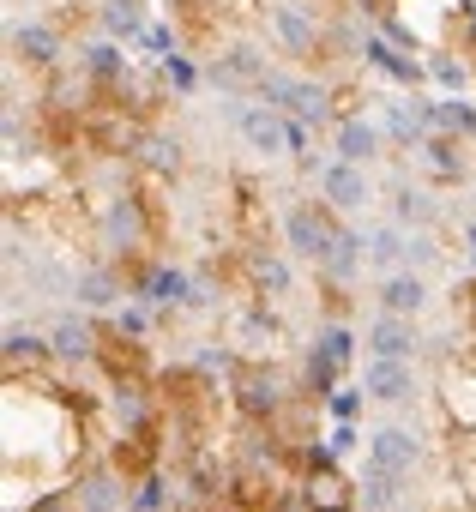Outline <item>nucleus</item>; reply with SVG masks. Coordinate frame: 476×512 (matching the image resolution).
Masks as SVG:
<instances>
[{
	"instance_id": "obj_1",
	"label": "nucleus",
	"mask_w": 476,
	"mask_h": 512,
	"mask_svg": "<svg viewBox=\"0 0 476 512\" xmlns=\"http://www.w3.org/2000/svg\"><path fill=\"white\" fill-rule=\"evenodd\" d=\"M338 211L332 205H308V199H296L290 211H284V247H290V260H302V266H326V253H332V235H338Z\"/></svg>"
},
{
	"instance_id": "obj_2",
	"label": "nucleus",
	"mask_w": 476,
	"mask_h": 512,
	"mask_svg": "<svg viewBox=\"0 0 476 512\" xmlns=\"http://www.w3.org/2000/svg\"><path fill=\"white\" fill-rule=\"evenodd\" d=\"M229 386H235V410H242L248 422H278L284 404H290L284 374L278 368H260V362H242V368L229 374Z\"/></svg>"
},
{
	"instance_id": "obj_3",
	"label": "nucleus",
	"mask_w": 476,
	"mask_h": 512,
	"mask_svg": "<svg viewBox=\"0 0 476 512\" xmlns=\"http://www.w3.org/2000/svg\"><path fill=\"white\" fill-rule=\"evenodd\" d=\"M356 332L344 326V320H332L320 338H314V350H308V386H314V398H326V392H338V374L350 368V356H356Z\"/></svg>"
},
{
	"instance_id": "obj_4",
	"label": "nucleus",
	"mask_w": 476,
	"mask_h": 512,
	"mask_svg": "<svg viewBox=\"0 0 476 512\" xmlns=\"http://www.w3.org/2000/svg\"><path fill=\"white\" fill-rule=\"evenodd\" d=\"M290 127H296V115H284V109H272V103L235 109V133H242V145L260 151V157H284V151H290Z\"/></svg>"
},
{
	"instance_id": "obj_5",
	"label": "nucleus",
	"mask_w": 476,
	"mask_h": 512,
	"mask_svg": "<svg viewBox=\"0 0 476 512\" xmlns=\"http://www.w3.org/2000/svg\"><path fill=\"white\" fill-rule=\"evenodd\" d=\"M320 199H326L338 217H362V211H368V199H374V181H368V169H362V163L332 157V163L320 169Z\"/></svg>"
},
{
	"instance_id": "obj_6",
	"label": "nucleus",
	"mask_w": 476,
	"mask_h": 512,
	"mask_svg": "<svg viewBox=\"0 0 476 512\" xmlns=\"http://www.w3.org/2000/svg\"><path fill=\"white\" fill-rule=\"evenodd\" d=\"M127 296L151 302L157 314H181L193 296V278L181 266H139V272H127Z\"/></svg>"
},
{
	"instance_id": "obj_7",
	"label": "nucleus",
	"mask_w": 476,
	"mask_h": 512,
	"mask_svg": "<svg viewBox=\"0 0 476 512\" xmlns=\"http://www.w3.org/2000/svg\"><path fill=\"white\" fill-rule=\"evenodd\" d=\"M362 344H368V356H380V362H416V356H422V326L404 320V314H374L368 332H362Z\"/></svg>"
},
{
	"instance_id": "obj_8",
	"label": "nucleus",
	"mask_w": 476,
	"mask_h": 512,
	"mask_svg": "<svg viewBox=\"0 0 476 512\" xmlns=\"http://www.w3.org/2000/svg\"><path fill=\"white\" fill-rule=\"evenodd\" d=\"M368 464H374V470H386V476H398V482H410V470L422 464V440H416L410 428L386 422V428H374V434H368Z\"/></svg>"
},
{
	"instance_id": "obj_9",
	"label": "nucleus",
	"mask_w": 476,
	"mask_h": 512,
	"mask_svg": "<svg viewBox=\"0 0 476 512\" xmlns=\"http://www.w3.org/2000/svg\"><path fill=\"white\" fill-rule=\"evenodd\" d=\"M145 235H151V223H145V199L115 193V199L103 205V247H115V253H139Z\"/></svg>"
},
{
	"instance_id": "obj_10",
	"label": "nucleus",
	"mask_w": 476,
	"mask_h": 512,
	"mask_svg": "<svg viewBox=\"0 0 476 512\" xmlns=\"http://www.w3.org/2000/svg\"><path fill=\"white\" fill-rule=\"evenodd\" d=\"M73 506L79 512H133V494H127V476L109 464V470H85L73 476Z\"/></svg>"
},
{
	"instance_id": "obj_11",
	"label": "nucleus",
	"mask_w": 476,
	"mask_h": 512,
	"mask_svg": "<svg viewBox=\"0 0 476 512\" xmlns=\"http://www.w3.org/2000/svg\"><path fill=\"white\" fill-rule=\"evenodd\" d=\"M272 37H278V49L284 55H314V43H320V19H314V7H302V0H278L272 7Z\"/></svg>"
},
{
	"instance_id": "obj_12",
	"label": "nucleus",
	"mask_w": 476,
	"mask_h": 512,
	"mask_svg": "<svg viewBox=\"0 0 476 512\" xmlns=\"http://www.w3.org/2000/svg\"><path fill=\"white\" fill-rule=\"evenodd\" d=\"M49 350H55V362H97V350H103V338H97V320L79 308V314H61L55 326H49Z\"/></svg>"
},
{
	"instance_id": "obj_13",
	"label": "nucleus",
	"mask_w": 476,
	"mask_h": 512,
	"mask_svg": "<svg viewBox=\"0 0 476 512\" xmlns=\"http://www.w3.org/2000/svg\"><path fill=\"white\" fill-rule=\"evenodd\" d=\"M428 302H434V290H428V278L422 272H386L380 278V314H404V320H422L428 314Z\"/></svg>"
},
{
	"instance_id": "obj_14",
	"label": "nucleus",
	"mask_w": 476,
	"mask_h": 512,
	"mask_svg": "<svg viewBox=\"0 0 476 512\" xmlns=\"http://www.w3.org/2000/svg\"><path fill=\"white\" fill-rule=\"evenodd\" d=\"M362 392H368V404H410V398H416V368H410V362H380V356H368Z\"/></svg>"
},
{
	"instance_id": "obj_15",
	"label": "nucleus",
	"mask_w": 476,
	"mask_h": 512,
	"mask_svg": "<svg viewBox=\"0 0 476 512\" xmlns=\"http://www.w3.org/2000/svg\"><path fill=\"white\" fill-rule=\"evenodd\" d=\"M284 115H296L302 127H338L332 121V91L326 85H314V79H302V73H290V91H284Z\"/></svg>"
},
{
	"instance_id": "obj_16",
	"label": "nucleus",
	"mask_w": 476,
	"mask_h": 512,
	"mask_svg": "<svg viewBox=\"0 0 476 512\" xmlns=\"http://www.w3.org/2000/svg\"><path fill=\"white\" fill-rule=\"evenodd\" d=\"M332 151L344 157V163H380V127L368 121V115H338V127H332Z\"/></svg>"
},
{
	"instance_id": "obj_17",
	"label": "nucleus",
	"mask_w": 476,
	"mask_h": 512,
	"mask_svg": "<svg viewBox=\"0 0 476 512\" xmlns=\"http://www.w3.org/2000/svg\"><path fill=\"white\" fill-rule=\"evenodd\" d=\"M121 290H127V272L121 266H91L73 278V302L85 314H103V308H121Z\"/></svg>"
},
{
	"instance_id": "obj_18",
	"label": "nucleus",
	"mask_w": 476,
	"mask_h": 512,
	"mask_svg": "<svg viewBox=\"0 0 476 512\" xmlns=\"http://www.w3.org/2000/svg\"><path fill=\"white\" fill-rule=\"evenodd\" d=\"M368 235V266L386 278V272H404V253H410V229L398 223V217H386V223H368L362 229Z\"/></svg>"
},
{
	"instance_id": "obj_19",
	"label": "nucleus",
	"mask_w": 476,
	"mask_h": 512,
	"mask_svg": "<svg viewBox=\"0 0 476 512\" xmlns=\"http://www.w3.org/2000/svg\"><path fill=\"white\" fill-rule=\"evenodd\" d=\"M205 79H211V85H223V91H242V85H254V91H260L266 61H260L254 49H223V55L205 67Z\"/></svg>"
},
{
	"instance_id": "obj_20",
	"label": "nucleus",
	"mask_w": 476,
	"mask_h": 512,
	"mask_svg": "<svg viewBox=\"0 0 476 512\" xmlns=\"http://www.w3.org/2000/svg\"><path fill=\"white\" fill-rule=\"evenodd\" d=\"M362 61L374 67V73H386V79H398V85H422V67L404 55V43H392V37H362Z\"/></svg>"
},
{
	"instance_id": "obj_21",
	"label": "nucleus",
	"mask_w": 476,
	"mask_h": 512,
	"mask_svg": "<svg viewBox=\"0 0 476 512\" xmlns=\"http://www.w3.org/2000/svg\"><path fill=\"white\" fill-rule=\"evenodd\" d=\"M392 217H398L404 229H434V223H440V205H434V193H428V187L398 181V187H392Z\"/></svg>"
},
{
	"instance_id": "obj_22",
	"label": "nucleus",
	"mask_w": 476,
	"mask_h": 512,
	"mask_svg": "<svg viewBox=\"0 0 476 512\" xmlns=\"http://www.w3.org/2000/svg\"><path fill=\"white\" fill-rule=\"evenodd\" d=\"M254 284H260V296L266 302H284L290 290H296V266H290V253H254Z\"/></svg>"
},
{
	"instance_id": "obj_23",
	"label": "nucleus",
	"mask_w": 476,
	"mask_h": 512,
	"mask_svg": "<svg viewBox=\"0 0 476 512\" xmlns=\"http://www.w3.org/2000/svg\"><path fill=\"white\" fill-rule=\"evenodd\" d=\"M55 350H49V338L43 332H31V326H7V374H19V368H43Z\"/></svg>"
},
{
	"instance_id": "obj_24",
	"label": "nucleus",
	"mask_w": 476,
	"mask_h": 512,
	"mask_svg": "<svg viewBox=\"0 0 476 512\" xmlns=\"http://www.w3.org/2000/svg\"><path fill=\"white\" fill-rule=\"evenodd\" d=\"M13 49H19L25 61H37V67H49V61L61 55V37H55L49 25H37V19H25V25H13Z\"/></svg>"
},
{
	"instance_id": "obj_25",
	"label": "nucleus",
	"mask_w": 476,
	"mask_h": 512,
	"mask_svg": "<svg viewBox=\"0 0 476 512\" xmlns=\"http://www.w3.org/2000/svg\"><path fill=\"white\" fill-rule=\"evenodd\" d=\"M139 157H145V169H157V175H181L187 145H181L175 133H145V139H139Z\"/></svg>"
},
{
	"instance_id": "obj_26",
	"label": "nucleus",
	"mask_w": 476,
	"mask_h": 512,
	"mask_svg": "<svg viewBox=\"0 0 476 512\" xmlns=\"http://www.w3.org/2000/svg\"><path fill=\"white\" fill-rule=\"evenodd\" d=\"M151 25H145V13H139V0H109L103 7V37H115V43H139Z\"/></svg>"
},
{
	"instance_id": "obj_27",
	"label": "nucleus",
	"mask_w": 476,
	"mask_h": 512,
	"mask_svg": "<svg viewBox=\"0 0 476 512\" xmlns=\"http://www.w3.org/2000/svg\"><path fill=\"white\" fill-rule=\"evenodd\" d=\"M121 49H127V43H115V37H103V43H91V49H85V61H79V67H85L91 79H103V85H115V79L127 73V55H121Z\"/></svg>"
},
{
	"instance_id": "obj_28",
	"label": "nucleus",
	"mask_w": 476,
	"mask_h": 512,
	"mask_svg": "<svg viewBox=\"0 0 476 512\" xmlns=\"http://www.w3.org/2000/svg\"><path fill=\"white\" fill-rule=\"evenodd\" d=\"M422 163H428L440 181H458V175H464V157H458V139H452V133L422 139Z\"/></svg>"
},
{
	"instance_id": "obj_29",
	"label": "nucleus",
	"mask_w": 476,
	"mask_h": 512,
	"mask_svg": "<svg viewBox=\"0 0 476 512\" xmlns=\"http://www.w3.org/2000/svg\"><path fill=\"white\" fill-rule=\"evenodd\" d=\"M434 133L470 139V133H476V109H470L464 97H434Z\"/></svg>"
},
{
	"instance_id": "obj_30",
	"label": "nucleus",
	"mask_w": 476,
	"mask_h": 512,
	"mask_svg": "<svg viewBox=\"0 0 476 512\" xmlns=\"http://www.w3.org/2000/svg\"><path fill=\"white\" fill-rule=\"evenodd\" d=\"M151 314H157L151 302L127 296V302H121V308L109 314V332H121V338H145V332H151Z\"/></svg>"
},
{
	"instance_id": "obj_31",
	"label": "nucleus",
	"mask_w": 476,
	"mask_h": 512,
	"mask_svg": "<svg viewBox=\"0 0 476 512\" xmlns=\"http://www.w3.org/2000/svg\"><path fill=\"white\" fill-rule=\"evenodd\" d=\"M133 512H169V482H163L157 470L133 482Z\"/></svg>"
},
{
	"instance_id": "obj_32",
	"label": "nucleus",
	"mask_w": 476,
	"mask_h": 512,
	"mask_svg": "<svg viewBox=\"0 0 476 512\" xmlns=\"http://www.w3.org/2000/svg\"><path fill=\"white\" fill-rule=\"evenodd\" d=\"M362 404H368V392H362V386H338V392H326V410H332L338 422H356V416H362Z\"/></svg>"
},
{
	"instance_id": "obj_33",
	"label": "nucleus",
	"mask_w": 476,
	"mask_h": 512,
	"mask_svg": "<svg viewBox=\"0 0 476 512\" xmlns=\"http://www.w3.org/2000/svg\"><path fill=\"white\" fill-rule=\"evenodd\" d=\"M434 260H440L434 235H428V229H410V253H404V266H410V272H428Z\"/></svg>"
},
{
	"instance_id": "obj_34",
	"label": "nucleus",
	"mask_w": 476,
	"mask_h": 512,
	"mask_svg": "<svg viewBox=\"0 0 476 512\" xmlns=\"http://www.w3.org/2000/svg\"><path fill=\"white\" fill-rule=\"evenodd\" d=\"M163 79H169V85H175L181 97H193V85H199V73H193V67L181 61V55H163Z\"/></svg>"
},
{
	"instance_id": "obj_35",
	"label": "nucleus",
	"mask_w": 476,
	"mask_h": 512,
	"mask_svg": "<svg viewBox=\"0 0 476 512\" xmlns=\"http://www.w3.org/2000/svg\"><path fill=\"white\" fill-rule=\"evenodd\" d=\"M428 73H434L446 91H458V85H464V67H458V61H446V55H434V61H428Z\"/></svg>"
},
{
	"instance_id": "obj_36",
	"label": "nucleus",
	"mask_w": 476,
	"mask_h": 512,
	"mask_svg": "<svg viewBox=\"0 0 476 512\" xmlns=\"http://www.w3.org/2000/svg\"><path fill=\"white\" fill-rule=\"evenodd\" d=\"M458 247H464V272L476 278V217H464V223H458Z\"/></svg>"
},
{
	"instance_id": "obj_37",
	"label": "nucleus",
	"mask_w": 476,
	"mask_h": 512,
	"mask_svg": "<svg viewBox=\"0 0 476 512\" xmlns=\"http://www.w3.org/2000/svg\"><path fill=\"white\" fill-rule=\"evenodd\" d=\"M350 446H356V422H338V428L326 434V452H332V458H344Z\"/></svg>"
},
{
	"instance_id": "obj_38",
	"label": "nucleus",
	"mask_w": 476,
	"mask_h": 512,
	"mask_svg": "<svg viewBox=\"0 0 476 512\" xmlns=\"http://www.w3.org/2000/svg\"><path fill=\"white\" fill-rule=\"evenodd\" d=\"M145 43H151V49H157V61H163V55H175V37H169V31H163V25H151V31H145Z\"/></svg>"
}]
</instances>
